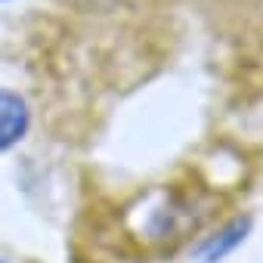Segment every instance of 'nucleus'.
Wrapping results in <instances>:
<instances>
[{"label": "nucleus", "mask_w": 263, "mask_h": 263, "mask_svg": "<svg viewBox=\"0 0 263 263\" xmlns=\"http://www.w3.org/2000/svg\"><path fill=\"white\" fill-rule=\"evenodd\" d=\"M28 130V105L19 93L0 90V152L13 149Z\"/></svg>", "instance_id": "f257e3e1"}]
</instances>
